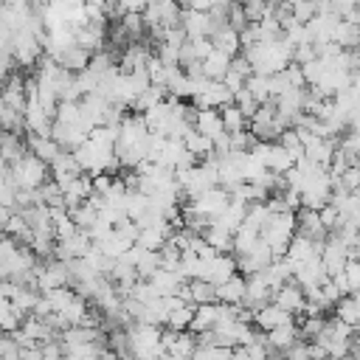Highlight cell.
Wrapping results in <instances>:
<instances>
[{
    "label": "cell",
    "mask_w": 360,
    "mask_h": 360,
    "mask_svg": "<svg viewBox=\"0 0 360 360\" xmlns=\"http://www.w3.org/2000/svg\"><path fill=\"white\" fill-rule=\"evenodd\" d=\"M301 304H304V298H301L298 290H281V292H278V301H276V307H281L284 312L301 309Z\"/></svg>",
    "instance_id": "cell-1"
}]
</instances>
